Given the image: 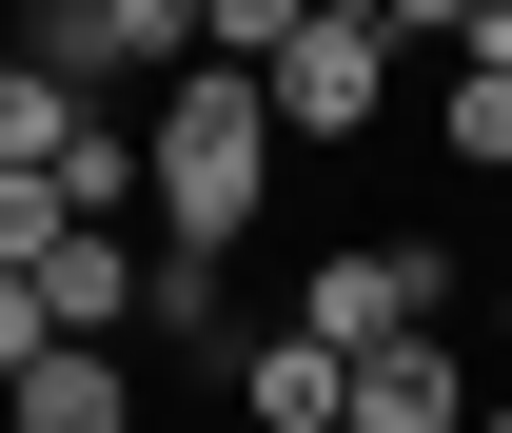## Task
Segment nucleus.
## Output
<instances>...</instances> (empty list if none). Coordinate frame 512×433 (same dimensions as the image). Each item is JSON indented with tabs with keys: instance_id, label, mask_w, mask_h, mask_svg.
Returning <instances> with one entry per match:
<instances>
[{
	"instance_id": "nucleus-1",
	"label": "nucleus",
	"mask_w": 512,
	"mask_h": 433,
	"mask_svg": "<svg viewBox=\"0 0 512 433\" xmlns=\"http://www.w3.org/2000/svg\"><path fill=\"white\" fill-rule=\"evenodd\" d=\"M276 99H256L237 60H197V79H158V119H138V178H158V237L178 256H237L256 217H276Z\"/></svg>"
},
{
	"instance_id": "nucleus-2",
	"label": "nucleus",
	"mask_w": 512,
	"mask_h": 433,
	"mask_svg": "<svg viewBox=\"0 0 512 433\" xmlns=\"http://www.w3.org/2000/svg\"><path fill=\"white\" fill-rule=\"evenodd\" d=\"M20 60L60 79L79 119H119L138 79H197V0H40V20H20Z\"/></svg>"
},
{
	"instance_id": "nucleus-3",
	"label": "nucleus",
	"mask_w": 512,
	"mask_h": 433,
	"mask_svg": "<svg viewBox=\"0 0 512 433\" xmlns=\"http://www.w3.org/2000/svg\"><path fill=\"white\" fill-rule=\"evenodd\" d=\"M434 296H453L434 237H355V256L296 276V335H316V355H394V335H434Z\"/></svg>"
},
{
	"instance_id": "nucleus-4",
	"label": "nucleus",
	"mask_w": 512,
	"mask_h": 433,
	"mask_svg": "<svg viewBox=\"0 0 512 433\" xmlns=\"http://www.w3.org/2000/svg\"><path fill=\"white\" fill-rule=\"evenodd\" d=\"M237 433H355V355H316L296 315L237 335Z\"/></svg>"
},
{
	"instance_id": "nucleus-5",
	"label": "nucleus",
	"mask_w": 512,
	"mask_h": 433,
	"mask_svg": "<svg viewBox=\"0 0 512 433\" xmlns=\"http://www.w3.org/2000/svg\"><path fill=\"white\" fill-rule=\"evenodd\" d=\"M493 394L453 374V335H394V355H355V433H473Z\"/></svg>"
},
{
	"instance_id": "nucleus-6",
	"label": "nucleus",
	"mask_w": 512,
	"mask_h": 433,
	"mask_svg": "<svg viewBox=\"0 0 512 433\" xmlns=\"http://www.w3.org/2000/svg\"><path fill=\"white\" fill-rule=\"evenodd\" d=\"M0 433H138V355H40L0 394Z\"/></svg>"
},
{
	"instance_id": "nucleus-7",
	"label": "nucleus",
	"mask_w": 512,
	"mask_h": 433,
	"mask_svg": "<svg viewBox=\"0 0 512 433\" xmlns=\"http://www.w3.org/2000/svg\"><path fill=\"white\" fill-rule=\"evenodd\" d=\"M158 296V276H138V237H79L60 276H40V315H60V355H119V315Z\"/></svg>"
},
{
	"instance_id": "nucleus-8",
	"label": "nucleus",
	"mask_w": 512,
	"mask_h": 433,
	"mask_svg": "<svg viewBox=\"0 0 512 433\" xmlns=\"http://www.w3.org/2000/svg\"><path fill=\"white\" fill-rule=\"evenodd\" d=\"M138 335H178V355H217V374H237V276H217V256H158Z\"/></svg>"
},
{
	"instance_id": "nucleus-9",
	"label": "nucleus",
	"mask_w": 512,
	"mask_h": 433,
	"mask_svg": "<svg viewBox=\"0 0 512 433\" xmlns=\"http://www.w3.org/2000/svg\"><path fill=\"white\" fill-rule=\"evenodd\" d=\"M60 197H79V237H119V217H158V178H138V119H79Z\"/></svg>"
},
{
	"instance_id": "nucleus-10",
	"label": "nucleus",
	"mask_w": 512,
	"mask_h": 433,
	"mask_svg": "<svg viewBox=\"0 0 512 433\" xmlns=\"http://www.w3.org/2000/svg\"><path fill=\"white\" fill-rule=\"evenodd\" d=\"M79 256V197L60 178H0V276H60Z\"/></svg>"
},
{
	"instance_id": "nucleus-11",
	"label": "nucleus",
	"mask_w": 512,
	"mask_h": 433,
	"mask_svg": "<svg viewBox=\"0 0 512 433\" xmlns=\"http://www.w3.org/2000/svg\"><path fill=\"white\" fill-rule=\"evenodd\" d=\"M40 355H60V315H40V276H0V394H20Z\"/></svg>"
},
{
	"instance_id": "nucleus-12",
	"label": "nucleus",
	"mask_w": 512,
	"mask_h": 433,
	"mask_svg": "<svg viewBox=\"0 0 512 433\" xmlns=\"http://www.w3.org/2000/svg\"><path fill=\"white\" fill-rule=\"evenodd\" d=\"M453 158H512V79H453Z\"/></svg>"
},
{
	"instance_id": "nucleus-13",
	"label": "nucleus",
	"mask_w": 512,
	"mask_h": 433,
	"mask_svg": "<svg viewBox=\"0 0 512 433\" xmlns=\"http://www.w3.org/2000/svg\"><path fill=\"white\" fill-rule=\"evenodd\" d=\"M473 433H512V394H493V414H473Z\"/></svg>"
}]
</instances>
